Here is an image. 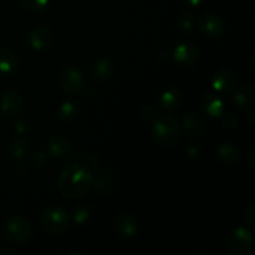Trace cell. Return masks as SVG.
<instances>
[{"mask_svg":"<svg viewBox=\"0 0 255 255\" xmlns=\"http://www.w3.org/2000/svg\"><path fill=\"white\" fill-rule=\"evenodd\" d=\"M29 42L32 49L45 50L50 47L54 41V34L50 29L45 26H37L32 29L29 34Z\"/></svg>","mask_w":255,"mask_h":255,"instance_id":"obj_8","label":"cell"},{"mask_svg":"<svg viewBox=\"0 0 255 255\" xmlns=\"http://www.w3.org/2000/svg\"><path fill=\"white\" fill-rule=\"evenodd\" d=\"M152 133L154 139L162 146H174L181 138V125L174 117L161 115L154 120Z\"/></svg>","mask_w":255,"mask_h":255,"instance_id":"obj_2","label":"cell"},{"mask_svg":"<svg viewBox=\"0 0 255 255\" xmlns=\"http://www.w3.org/2000/svg\"><path fill=\"white\" fill-rule=\"evenodd\" d=\"M77 115V105L71 101H66L61 105L59 110L60 119L64 121H72Z\"/></svg>","mask_w":255,"mask_h":255,"instance_id":"obj_21","label":"cell"},{"mask_svg":"<svg viewBox=\"0 0 255 255\" xmlns=\"http://www.w3.org/2000/svg\"><path fill=\"white\" fill-rule=\"evenodd\" d=\"M27 152V142L25 139L19 138L16 141H14L11 146V154L15 158H21L24 157V154Z\"/></svg>","mask_w":255,"mask_h":255,"instance_id":"obj_23","label":"cell"},{"mask_svg":"<svg viewBox=\"0 0 255 255\" xmlns=\"http://www.w3.org/2000/svg\"><path fill=\"white\" fill-rule=\"evenodd\" d=\"M213 87L219 92L231 91L236 87L237 77L233 71L229 69H221L214 74L213 80H212Z\"/></svg>","mask_w":255,"mask_h":255,"instance_id":"obj_9","label":"cell"},{"mask_svg":"<svg viewBox=\"0 0 255 255\" xmlns=\"http://www.w3.org/2000/svg\"><path fill=\"white\" fill-rule=\"evenodd\" d=\"M193 24H194V19L192 17V15L184 14L179 17V26H181V29L184 30V31L191 30L192 27H193Z\"/></svg>","mask_w":255,"mask_h":255,"instance_id":"obj_25","label":"cell"},{"mask_svg":"<svg viewBox=\"0 0 255 255\" xmlns=\"http://www.w3.org/2000/svg\"><path fill=\"white\" fill-rule=\"evenodd\" d=\"M183 127L186 133L189 137H198L201 136L206 128V124H204L203 119L199 116L196 112H191L186 116L183 121Z\"/></svg>","mask_w":255,"mask_h":255,"instance_id":"obj_16","label":"cell"},{"mask_svg":"<svg viewBox=\"0 0 255 255\" xmlns=\"http://www.w3.org/2000/svg\"><path fill=\"white\" fill-rule=\"evenodd\" d=\"M94 184L91 171L84 164H72L61 172L57 179L59 191L67 198H80L89 193Z\"/></svg>","mask_w":255,"mask_h":255,"instance_id":"obj_1","label":"cell"},{"mask_svg":"<svg viewBox=\"0 0 255 255\" xmlns=\"http://www.w3.org/2000/svg\"><path fill=\"white\" fill-rule=\"evenodd\" d=\"M217 154H218L221 161L228 164L236 163L241 158V151L234 144L231 143H224L219 146V148L217 149Z\"/></svg>","mask_w":255,"mask_h":255,"instance_id":"obj_20","label":"cell"},{"mask_svg":"<svg viewBox=\"0 0 255 255\" xmlns=\"http://www.w3.org/2000/svg\"><path fill=\"white\" fill-rule=\"evenodd\" d=\"M183 92L177 87H171L162 94L161 106L167 111H174V110L181 107V105L183 104Z\"/></svg>","mask_w":255,"mask_h":255,"instance_id":"obj_14","label":"cell"},{"mask_svg":"<svg viewBox=\"0 0 255 255\" xmlns=\"http://www.w3.org/2000/svg\"><path fill=\"white\" fill-rule=\"evenodd\" d=\"M201 107L211 117H218L223 115V101L211 92L202 96Z\"/></svg>","mask_w":255,"mask_h":255,"instance_id":"obj_15","label":"cell"},{"mask_svg":"<svg viewBox=\"0 0 255 255\" xmlns=\"http://www.w3.org/2000/svg\"><path fill=\"white\" fill-rule=\"evenodd\" d=\"M49 0H21V4L27 11L40 12L47 6Z\"/></svg>","mask_w":255,"mask_h":255,"instance_id":"obj_22","label":"cell"},{"mask_svg":"<svg viewBox=\"0 0 255 255\" xmlns=\"http://www.w3.org/2000/svg\"><path fill=\"white\" fill-rule=\"evenodd\" d=\"M115 227L120 236L124 238H132L137 233V223L132 216L127 213H121L115 221Z\"/></svg>","mask_w":255,"mask_h":255,"instance_id":"obj_13","label":"cell"},{"mask_svg":"<svg viewBox=\"0 0 255 255\" xmlns=\"http://www.w3.org/2000/svg\"><path fill=\"white\" fill-rule=\"evenodd\" d=\"M91 74L95 79L101 80V81L109 80L112 76V74H114V65L111 64L109 59L100 57L99 60H96L92 64Z\"/></svg>","mask_w":255,"mask_h":255,"instance_id":"obj_17","label":"cell"},{"mask_svg":"<svg viewBox=\"0 0 255 255\" xmlns=\"http://www.w3.org/2000/svg\"><path fill=\"white\" fill-rule=\"evenodd\" d=\"M19 66L16 54L9 49H0V74H11Z\"/></svg>","mask_w":255,"mask_h":255,"instance_id":"obj_18","label":"cell"},{"mask_svg":"<svg viewBox=\"0 0 255 255\" xmlns=\"http://www.w3.org/2000/svg\"><path fill=\"white\" fill-rule=\"evenodd\" d=\"M254 244V238L251 232L246 228H238L229 236L227 241V247L229 252L237 255L247 254L252 251Z\"/></svg>","mask_w":255,"mask_h":255,"instance_id":"obj_5","label":"cell"},{"mask_svg":"<svg viewBox=\"0 0 255 255\" xmlns=\"http://www.w3.org/2000/svg\"><path fill=\"white\" fill-rule=\"evenodd\" d=\"M174 60L183 66H192L198 61V50L189 44H181L174 49Z\"/></svg>","mask_w":255,"mask_h":255,"instance_id":"obj_10","label":"cell"},{"mask_svg":"<svg viewBox=\"0 0 255 255\" xmlns=\"http://www.w3.org/2000/svg\"><path fill=\"white\" fill-rule=\"evenodd\" d=\"M60 85L64 92L69 95H79L84 91L85 79L81 71L75 67H67L60 75Z\"/></svg>","mask_w":255,"mask_h":255,"instance_id":"obj_6","label":"cell"},{"mask_svg":"<svg viewBox=\"0 0 255 255\" xmlns=\"http://www.w3.org/2000/svg\"><path fill=\"white\" fill-rule=\"evenodd\" d=\"M203 1L204 0H187V2H188L189 5H192V6H198V5H201Z\"/></svg>","mask_w":255,"mask_h":255,"instance_id":"obj_28","label":"cell"},{"mask_svg":"<svg viewBox=\"0 0 255 255\" xmlns=\"http://www.w3.org/2000/svg\"><path fill=\"white\" fill-rule=\"evenodd\" d=\"M47 149L54 157H64L70 151V141L62 136L51 137L47 142Z\"/></svg>","mask_w":255,"mask_h":255,"instance_id":"obj_19","label":"cell"},{"mask_svg":"<svg viewBox=\"0 0 255 255\" xmlns=\"http://www.w3.org/2000/svg\"><path fill=\"white\" fill-rule=\"evenodd\" d=\"M233 99L237 107L241 110H248L254 105V91L248 85H239L234 87Z\"/></svg>","mask_w":255,"mask_h":255,"instance_id":"obj_12","label":"cell"},{"mask_svg":"<svg viewBox=\"0 0 255 255\" xmlns=\"http://www.w3.org/2000/svg\"><path fill=\"white\" fill-rule=\"evenodd\" d=\"M32 234V224L22 216L14 217L5 224V238L12 244L26 242Z\"/></svg>","mask_w":255,"mask_h":255,"instance_id":"obj_4","label":"cell"},{"mask_svg":"<svg viewBox=\"0 0 255 255\" xmlns=\"http://www.w3.org/2000/svg\"><path fill=\"white\" fill-rule=\"evenodd\" d=\"M198 29L206 36L217 37L223 31L224 22L219 15L209 12V14H204L199 17Z\"/></svg>","mask_w":255,"mask_h":255,"instance_id":"obj_7","label":"cell"},{"mask_svg":"<svg viewBox=\"0 0 255 255\" xmlns=\"http://www.w3.org/2000/svg\"><path fill=\"white\" fill-rule=\"evenodd\" d=\"M222 124H223V126L226 127V128L232 129L234 128V127H237L238 121H237V119L232 114H227L223 115V117H222Z\"/></svg>","mask_w":255,"mask_h":255,"instance_id":"obj_26","label":"cell"},{"mask_svg":"<svg viewBox=\"0 0 255 255\" xmlns=\"http://www.w3.org/2000/svg\"><path fill=\"white\" fill-rule=\"evenodd\" d=\"M22 107V99L19 92L7 91L2 95L0 109L6 116H15Z\"/></svg>","mask_w":255,"mask_h":255,"instance_id":"obj_11","label":"cell"},{"mask_svg":"<svg viewBox=\"0 0 255 255\" xmlns=\"http://www.w3.org/2000/svg\"><path fill=\"white\" fill-rule=\"evenodd\" d=\"M86 218H87V212L85 211V209H82V213H80V211L75 212V219H76L79 223H82Z\"/></svg>","mask_w":255,"mask_h":255,"instance_id":"obj_27","label":"cell"},{"mask_svg":"<svg viewBox=\"0 0 255 255\" xmlns=\"http://www.w3.org/2000/svg\"><path fill=\"white\" fill-rule=\"evenodd\" d=\"M244 221L249 227L254 228L255 224V204L251 203L244 211Z\"/></svg>","mask_w":255,"mask_h":255,"instance_id":"obj_24","label":"cell"},{"mask_svg":"<svg viewBox=\"0 0 255 255\" xmlns=\"http://www.w3.org/2000/svg\"><path fill=\"white\" fill-rule=\"evenodd\" d=\"M249 158L252 159L251 161V166L252 167H254V147H252L251 148V151H249Z\"/></svg>","mask_w":255,"mask_h":255,"instance_id":"obj_29","label":"cell"},{"mask_svg":"<svg viewBox=\"0 0 255 255\" xmlns=\"http://www.w3.org/2000/svg\"><path fill=\"white\" fill-rule=\"evenodd\" d=\"M41 226L51 234H62L69 227V214L59 207H50L41 214Z\"/></svg>","mask_w":255,"mask_h":255,"instance_id":"obj_3","label":"cell"}]
</instances>
